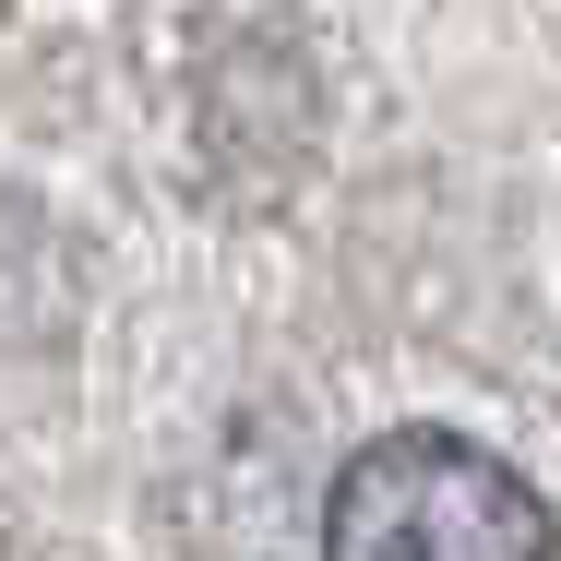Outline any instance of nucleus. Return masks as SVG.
<instances>
[{
    "label": "nucleus",
    "mask_w": 561,
    "mask_h": 561,
    "mask_svg": "<svg viewBox=\"0 0 561 561\" xmlns=\"http://www.w3.org/2000/svg\"><path fill=\"white\" fill-rule=\"evenodd\" d=\"M323 550L335 561H550L561 514L466 431H382L323 490Z\"/></svg>",
    "instance_id": "f257e3e1"
}]
</instances>
